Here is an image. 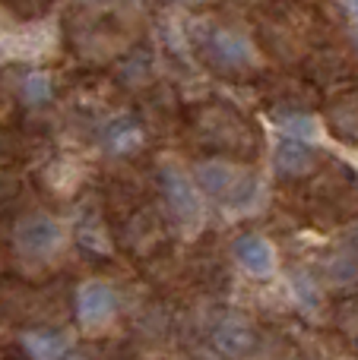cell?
Wrapping results in <instances>:
<instances>
[{
  "instance_id": "1",
  "label": "cell",
  "mask_w": 358,
  "mask_h": 360,
  "mask_svg": "<svg viewBox=\"0 0 358 360\" xmlns=\"http://www.w3.org/2000/svg\"><path fill=\"white\" fill-rule=\"evenodd\" d=\"M257 38L273 60L298 63L317 44V13L304 0H264Z\"/></svg>"
},
{
  "instance_id": "2",
  "label": "cell",
  "mask_w": 358,
  "mask_h": 360,
  "mask_svg": "<svg viewBox=\"0 0 358 360\" xmlns=\"http://www.w3.org/2000/svg\"><path fill=\"white\" fill-rule=\"evenodd\" d=\"M194 133L203 139V146L226 155L254 158L260 152V133L251 120L232 105L222 101H209V105L197 108L194 114Z\"/></svg>"
},
{
  "instance_id": "3",
  "label": "cell",
  "mask_w": 358,
  "mask_h": 360,
  "mask_svg": "<svg viewBox=\"0 0 358 360\" xmlns=\"http://www.w3.org/2000/svg\"><path fill=\"white\" fill-rule=\"evenodd\" d=\"M197 184L209 193L213 199H219L222 205L241 209L257 196V177L247 168L232 162H203L197 165Z\"/></svg>"
},
{
  "instance_id": "4",
  "label": "cell",
  "mask_w": 358,
  "mask_h": 360,
  "mask_svg": "<svg viewBox=\"0 0 358 360\" xmlns=\"http://www.w3.org/2000/svg\"><path fill=\"white\" fill-rule=\"evenodd\" d=\"M206 60H209V67L226 73V76H245L257 67L247 38H241L238 32H232V29L209 32L206 35Z\"/></svg>"
},
{
  "instance_id": "5",
  "label": "cell",
  "mask_w": 358,
  "mask_h": 360,
  "mask_svg": "<svg viewBox=\"0 0 358 360\" xmlns=\"http://www.w3.org/2000/svg\"><path fill=\"white\" fill-rule=\"evenodd\" d=\"M308 76L321 89H346V86H352V82H355L358 67H355L352 57H349V51H342V48H321L308 60Z\"/></svg>"
},
{
  "instance_id": "6",
  "label": "cell",
  "mask_w": 358,
  "mask_h": 360,
  "mask_svg": "<svg viewBox=\"0 0 358 360\" xmlns=\"http://www.w3.org/2000/svg\"><path fill=\"white\" fill-rule=\"evenodd\" d=\"M13 243L25 256H48L61 243V228L48 215H25L13 228Z\"/></svg>"
},
{
  "instance_id": "7",
  "label": "cell",
  "mask_w": 358,
  "mask_h": 360,
  "mask_svg": "<svg viewBox=\"0 0 358 360\" xmlns=\"http://www.w3.org/2000/svg\"><path fill=\"white\" fill-rule=\"evenodd\" d=\"M118 310V294H114L111 285L105 281H86L76 294V316L86 329H99Z\"/></svg>"
},
{
  "instance_id": "8",
  "label": "cell",
  "mask_w": 358,
  "mask_h": 360,
  "mask_svg": "<svg viewBox=\"0 0 358 360\" xmlns=\"http://www.w3.org/2000/svg\"><path fill=\"white\" fill-rule=\"evenodd\" d=\"M162 193L168 212L184 224H194L200 218V196H197V186L178 168H162Z\"/></svg>"
},
{
  "instance_id": "9",
  "label": "cell",
  "mask_w": 358,
  "mask_h": 360,
  "mask_svg": "<svg viewBox=\"0 0 358 360\" xmlns=\"http://www.w3.org/2000/svg\"><path fill=\"white\" fill-rule=\"evenodd\" d=\"M213 345H216L219 354L241 360V357L254 354V348H257V329H254L245 316H226V319L216 323Z\"/></svg>"
},
{
  "instance_id": "10",
  "label": "cell",
  "mask_w": 358,
  "mask_h": 360,
  "mask_svg": "<svg viewBox=\"0 0 358 360\" xmlns=\"http://www.w3.org/2000/svg\"><path fill=\"white\" fill-rule=\"evenodd\" d=\"M165 240V224L159 218V212L152 209H140L127 218L124 224V243L133 250V253H152L159 243Z\"/></svg>"
},
{
  "instance_id": "11",
  "label": "cell",
  "mask_w": 358,
  "mask_h": 360,
  "mask_svg": "<svg viewBox=\"0 0 358 360\" xmlns=\"http://www.w3.org/2000/svg\"><path fill=\"white\" fill-rule=\"evenodd\" d=\"M273 162H276L279 177L304 180V177H311L317 171V162H321V158H317V152L311 149L304 139H283V143L276 146Z\"/></svg>"
},
{
  "instance_id": "12",
  "label": "cell",
  "mask_w": 358,
  "mask_h": 360,
  "mask_svg": "<svg viewBox=\"0 0 358 360\" xmlns=\"http://www.w3.org/2000/svg\"><path fill=\"white\" fill-rule=\"evenodd\" d=\"M327 120V130L333 133L340 143L358 146V95H342L323 114Z\"/></svg>"
},
{
  "instance_id": "13",
  "label": "cell",
  "mask_w": 358,
  "mask_h": 360,
  "mask_svg": "<svg viewBox=\"0 0 358 360\" xmlns=\"http://www.w3.org/2000/svg\"><path fill=\"white\" fill-rule=\"evenodd\" d=\"M23 348L32 360H63L70 354V345L63 332L54 329H35L23 335Z\"/></svg>"
},
{
  "instance_id": "14",
  "label": "cell",
  "mask_w": 358,
  "mask_h": 360,
  "mask_svg": "<svg viewBox=\"0 0 358 360\" xmlns=\"http://www.w3.org/2000/svg\"><path fill=\"white\" fill-rule=\"evenodd\" d=\"M235 256H238V262L251 275H266L273 269V250H270V243H266L264 237H257V234L238 237V240H235Z\"/></svg>"
},
{
  "instance_id": "15",
  "label": "cell",
  "mask_w": 358,
  "mask_h": 360,
  "mask_svg": "<svg viewBox=\"0 0 358 360\" xmlns=\"http://www.w3.org/2000/svg\"><path fill=\"white\" fill-rule=\"evenodd\" d=\"M76 243L89 256H111V237L99 215H82V221L76 224Z\"/></svg>"
},
{
  "instance_id": "16",
  "label": "cell",
  "mask_w": 358,
  "mask_h": 360,
  "mask_svg": "<svg viewBox=\"0 0 358 360\" xmlns=\"http://www.w3.org/2000/svg\"><path fill=\"white\" fill-rule=\"evenodd\" d=\"M140 146H143V127L137 120H118V124H111V130L105 136V149L111 155H130Z\"/></svg>"
},
{
  "instance_id": "17",
  "label": "cell",
  "mask_w": 358,
  "mask_h": 360,
  "mask_svg": "<svg viewBox=\"0 0 358 360\" xmlns=\"http://www.w3.org/2000/svg\"><path fill=\"white\" fill-rule=\"evenodd\" d=\"M323 272H327V278L336 281V285L352 281V278H358V256L342 247L340 253H333L327 262H323Z\"/></svg>"
},
{
  "instance_id": "18",
  "label": "cell",
  "mask_w": 358,
  "mask_h": 360,
  "mask_svg": "<svg viewBox=\"0 0 358 360\" xmlns=\"http://www.w3.org/2000/svg\"><path fill=\"white\" fill-rule=\"evenodd\" d=\"M51 95H54V82H51L48 73H32L29 79L23 82V98L25 105H44V101H51Z\"/></svg>"
},
{
  "instance_id": "19",
  "label": "cell",
  "mask_w": 358,
  "mask_h": 360,
  "mask_svg": "<svg viewBox=\"0 0 358 360\" xmlns=\"http://www.w3.org/2000/svg\"><path fill=\"white\" fill-rule=\"evenodd\" d=\"M4 4H6V10H13L16 16L38 19V16H44V13L51 10V4H54V0H4Z\"/></svg>"
},
{
  "instance_id": "20",
  "label": "cell",
  "mask_w": 358,
  "mask_h": 360,
  "mask_svg": "<svg viewBox=\"0 0 358 360\" xmlns=\"http://www.w3.org/2000/svg\"><path fill=\"white\" fill-rule=\"evenodd\" d=\"M346 250H349V253H355V256H358V224H355L352 231H349V237H346Z\"/></svg>"
},
{
  "instance_id": "21",
  "label": "cell",
  "mask_w": 358,
  "mask_h": 360,
  "mask_svg": "<svg viewBox=\"0 0 358 360\" xmlns=\"http://www.w3.org/2000/svg\"><path fill=\"white\" fill-rule=\"evenodd\" d=\"M63 360H92V357H89V354H82V351H70V354L63 357Z\"/></svg>"
},
{
  "instance_id": "22",
  "label": "cell",
  "mask_w": 358,
  "mask_h": 360,
  "mask_svg": "<svg viewBox=\"0 0 358 360\" xmlns=\"http://www.w3.org/2000/svg\"><path fill=\"white\" fill-rule=\"evenodd\" d=\"M86 4H95V6H99V4H108V0H86Z\"/></svg>"
},
{
  "instance_id": "23",
  "label": "cell",
  "mask_w": 358,
  "mask_h": 360,
  "mask_svg": "<svg viewBox=\"0 0 358 360\" xmlns=\"http://www.w3.org/2000/svg\"><path fill=\"white\" fill-rule=\"evenodd\" d=\"M349 4H352V10H355V13H358V0H349Z\"/></svg>"
}]
</instances>
